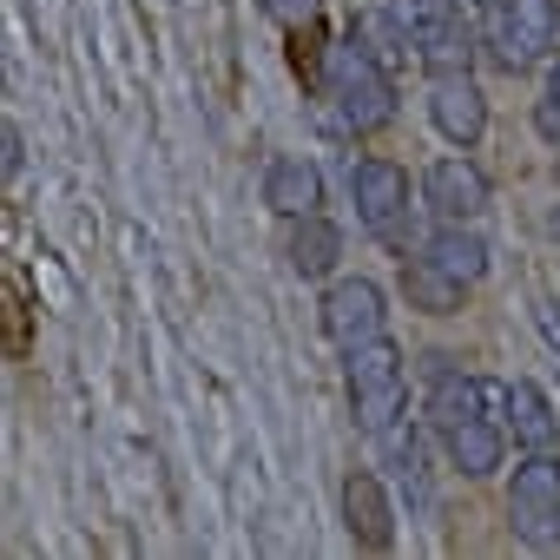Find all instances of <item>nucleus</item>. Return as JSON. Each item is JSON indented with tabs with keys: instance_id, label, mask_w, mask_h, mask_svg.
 <instances>
[{
	"instance_id": "7",
	"label": "nucleus",
	"mask_w": 560,
	"mask_h": 560,
	"mask_svg": "<svg viewBox=\"0 0 560 560\" xmlns=\"http://www.w3.org/2000/svg\"><path fill=\"white\" fill-rule=\"evenodd\" d=\"M350 198H357V218H363L376 237H402V218H409V172H402V165H389V159H357Z\"/></svg>"
},
{
	"instance_id": "22",
	"label": "nucleus",
	"mask_w": 560,
	"mask_h": 560,
	"mask_svg": "<svg viewBox=\"0 0 560 560\" xmlns=\"http://www.w3.org/2000/svg\"><path fill=\"white\" fill-rule=\"evenodd\" d=\"M553 231H560V211H553Z\"/></svg>"
},
{
	"instance_id": "11",
	"label": "nucleus",
	"mask_w": 560,
	"mask_h": 560,
	"mask_svg": "<svg viewBox=\"0 0 560 560\" xmlns=\"http://www.w3.org/2000/svg\"><path fill=\"white\" fill-rule=\"evenodd\" d=\"M442 448H448V462H455L468 481H481V475H494V468L508 462V422H494V416H468V422L442 429Z\"/></svg>"
},
{
	"instance_id": "17",
	"label": "nucleus",
	"mask_w": 560,
	"mask_h": 560,
	"mask_svg": "<svg viewBox=\"0 0 560 560\" xmlns=\"http://www.w3.org/2000/svg\"><path fill=\"white\" fill-rule=\"evenodd\" d=\"M330 40H324V21H304V27H284V60L291 73L304 80V93H330Z\"/></svg>"
},
{
	"instance_id": "12",
	"label": "nucleus",
	"mask_w": 560,
	"mask_h": 560,
	"mask_svg": "<svg viewBox=\"0 0 560 560\" xmlns=\"http://www.w3.org/2000/svg\"><path fill=\"white\" fill-rule=\"evenodd\" d=\"M264 205L277 211V218H311V211H324V172L311 165V159H270V172H264Z\"/></svg>"
},
{
	"instance_id": "9",
	"label": "nucleus",
	"mask_w": 560,
	"mask_h": 560,
	"mask_svg": "<svg viewBox=\"0 0 560 560\" xmlns=\"http://www.w3.org/2000/svg\"><path fill=\"white\" fill-rule=\"evenodd\" d=\"M422 205L442 218V224H475L481 211H488V178H481V165L475 159H435L429 172H422Z\"/></svg>"
},
{
	"instance_id": "2",
	"label": "nucleus",
	"mask_w": 560,
	"mask_h": 560,
	"mask_svg": "<svg viewBox=\"0 0 560 560\" xmlns=\"http://www.w3.org/2000/svg\"><path fill=\"white\" fill-rule=\"evenodd\" d=\"M330 100H337V113H343L350 132H383L396 119V73L350 34L330 54Z\"/></svg>"
},
{
	"instance_id": "15",
	"label": "nucleus",
	"mask_w": 560,
	"mask_h": 560,
	"mask_svg": "<svg viewBox=\"0 0 560 560\" xmlns=\"http://www.w3.org/2000/svg\"><path fill=\"white\" fill-rule=\"evenodd\" d=\"M291 224H298V231H291V270L317 284V277H330V270H337V257H343V231H337L324 211L291 218Z\"/></svg>"
},
{
	"instance_id": "6",
	"label": "nucleus",
	"mask_w": 560,
	"mask_h": 560,
	"mask_svg": "<svg viewBox=\"0 0 560 560\" xmlns=\"http://www.w3.org/2000/svg\"><path fill=\"white\" fill-rule=\"evenodd\" d=\"M429 119H435V132H442L455 152H475V145H481V132H488V100H481V86L468 80V67L429 80Z\"/></svg>"
},
{
	"instance_id": "10",
	"label": "nucleus",
	"mask_w": 560,
	"mask_h": 560,
	"mask_svg": "<svg viewBox=\"0 0 560 560\" xmlns=\"http://www.w3.org/2000/svg\"><path fill=\"white\" fill-rule=\"evenodd\" d=\"M343 527H350V540L363 553H389L396 547V508H389L383 475H370V468L343 475Z\"/></svg>"
},
{
	"instance_id": "3",
	"label": "nucleus",
	"mask_w": 560,
	"mask_h": 560,
	"mask_svg": "<svg viewBox=\"0 0 560 560\" xmlns=\"http://www.w3.org/2000/svg\"><path fill=\"white\" fill-rule=\"evenodd\" d=\"M508 521L527 547L553 553L560 547V455L553 448H527L514 462V481H508Z\"/></svg>"
},
{
	"instance_id": "13",
	"label": "nucleus",
	"mask_w": 560,
	"mask_h": 560,
	"mask_svg": "<svg viewBox=\"0 0 560 560\" xmlns=\"http://www.w3.org/2000/svg\"><path fill=\"white\" fill-rule=\"evenodd\" d=\"M468 291H475V284H462L455 270H442L429 250L402 257V298H409V311H429V317H455V311L468 304Z\"/></svg>"
},
{
	"instance_id": "16",
	"label": "nucleus",
	"mask_w": 560,
	"mask_h": 560,
	"mask_svg": "<svg viewBox=\"0 0 560 560\" xmlns=\"http://www.w3.org/2000/svg\"><path fill=\"white\" fill-rule=\"evenodd\" d=\"M422 250H429L442 270H455L462 284H481V277H488V264H494V257H488V237H481V231H468V224H442V231H435Z\"/></svg>"
},
{
	"instance_id": "20",
	"label": "nucleus",
	"mask_w": 560,
	"mask_h": 560,
	"mask_svg": "<svg viewBox=\"0 0 560 560\" xmlns=\"http://www.w3.org/2000/svg\"><path fill=\"white\" fill-rule=\"evenodd\" d=\"M475 8H481V14H501V8H508V0H475Z\"/></svg>"
},
{
	"instance_id": "19",
	"label": "nucleus",
	"mask_w": 560,
	"mask_h": 560,
	"mask_svg": "<svg viewBox=\"0 0 560 560\" xmlns=\"http://www.w3.org/2000/svg\"><path fill=\"white\" fill-rule=\"evenodd\" d=\"M257 8H264L277 27H304V21H324V0H257Z\"/></svg>"
},
{
	"instance_id": "1",
	"label": "nucleus",
	"mask_w": 560,
	"mask_h": 560,
	"mask_svg": "<svg viewBox=\"0 0 560 560\" xmlns=\"http://www.w3.org/2000/svg\"><path fill=\"white\" fill-rule=\"evenodd\" d=\"M350 363H343V376H350V409H357V429L376 442L402 409H409V376H402V350L389 343V337H370V343H357V350H343Z\"/></svg>"
},
{
	"instance_id": "8",
	"label": "nucleus",
	"mask_w": 560,
	"mask_h": 560,
	"mask_svg": "<svg viewBox=\"0 0 560 560\" xmlns=\"http://www.w3.org/2000/svg\"><path fill=\"white\" fill-rule=\"evenodd\" d=\"M383 324H389V311H383V291L370 277H343V284L324 291V337L337 350H357V343L383 337Z\"/></svg>"
},
{
	"instance_id": "4",
	"label": "nucleus",
	"mask_w": 560,
	"mask_h": 560,
	"mask_svg": "<svg viewBox=\"0 0 560 560\" xmlns=\"http://www.w3.org/2000/svg\"><path fill=\"white\" fill-rule=\"evenodd\" d=\"M488 47L508 73L534 67V60H553L560 47V0H508L501 14H488Z\"/></svg>"
},
{
	"instance_id": "18",
	"label": "nucleus",
	"mask_w": 560,
	"mask_h": 560,
	"mask_svg": "<svg viewBox=\"0 0 560 560\" xmlns=\"http://www.w3.org/2000/svg\"><path fill=\"white\" fill-rule=\"evenodd\" d=\"M350 34H357V40H363V47H370V54H376V60H383V67H389V73H402V60H409V47H416V40H409V34H402V40H396V34H389V21H383V14H357V27H350Z\"/></svg>"
},
{
	"instance_id": "5",
	"label": "nucleus",
	"mask_w": 560,
	"mask_h": 560,
	"mask_svg": "<svg viewBox=\"0 0 560 560\" xmlns=\"http://www.w3.org/2000/svg\"><path fill=\"white\" fill-rule=\"evenodd\" d=\"M402 34L416 40L429 73H455L475 60V34L462 27V0H402Z\"/></svg>"
},
{
	"instance_id": "14",
	"label": "nucleus",
	"mask_w": 560,
	"mask_h": 560,
	"mask_svg": "<svg viewBox=\"0 0 560 560\" xmlns=\"http://www.w3.org/2000/svg\"><path fill=\"white\" fill-rule=\"evenodd\" d=\"M501 422H508L514 448H553L560 442V416H553L540 383H508V416Z\"/></svg>"
},
{
	"instance_id": "21",
	"label": "nucleus",
	"mask_w": 560,
	"mask_h": 560,
	"mask_svg": "<svg viewBox=\"0 0 560 560\" xmlns=\"http://www.w3.org/2000/svg\"><path fill=\"white\" fill-rule=\"evenodd\" d=\"M547 93H560V54H553V86H547Z\"/></svg>"
}]
</instances>
